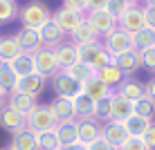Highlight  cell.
<instances>
[{
  "label": "cell",
  "instance_id": "6da1fadb",
  "mask_svg": "<svg viewBox=\"0 0 155 150\" xmlns=\"http://www.w3.org/2000/svg\"><path fill=\"white\" fill-rule=\"evenodd\" d=\"M18 20H20V25H23V27L41 29L45 23H50V20H52V11H50L43 2L31 0V2L23 5V7L18 9Z\"/></svg>",
  "mask_w": 155,
  "mask_h": 150
},
{
  "label": "cell",
  "instance_id": "7a4b0ae2",
  "mask_svg": "<svg viewBox=\"0 0 155 150\" xmlns=\"http://www.w3.org/2000/svg\"><path fill=\"white\" fill-rule=\"evenodd\" d=\"M58 121L54 116L50 105H36L34 110L27 114V130H31L34 135H41V132H50V130H56Z\"/></svg>",
  "mask_w": 155,
  "mask_h": 150
},
{
  "label": "cell",
  "instance_id": "3957f363",
  "mask_svg": "<svg viewBox=\"0 0 155 150\" xmlns=\"http://www.w3.org/2000/svg\"><path fill=\"white\" fill-rule=\"evenodd\" d=\"M34 65H36V74L45 76L47 81H52V78L61 72V65H58L54 47H41V49L34 54Z\"/></svg>",
  "mask_w": 155,
  "mask_h": 150
},
{
  "label": "cell",
  "instance_id": "277c9868",
  "mask_svg": "<svg viewBox=\"0 0 155 150\" xmlns=\"http://www.w3.org/2000/svg\"><path fill=\"white\" fill-rule=\"evenodd\" d=\"M104 47L113 58H117V56L126 54V52L135 49V45H133V34L126 31V29H121V27H117L113 34H108L104 38Z\"/></svg>",
  "mask_w": 155,
  "mask_h": 150
},
{
  "label": "cell",
  "instance_id": "5b68a950",
  "mask_svg": "<svg viewBox=\"0 0 155 150\" xmlns=\"http://www.w3.org/2000/svg\"><path fill=\"white\" fill-rule=\"evenodd\" d=\"M52 18H54V23L58 27L63 31H68V36H70L74 29H79L85 20H88V14L85 11H74V9H68V7L61 5L56 11H52Z\"/></svg>",
  "mask_w": 155,
  "mask_h": 150
},
{
  "label": "cell",
  "instance_id": "8992f818",
  "mask_svg": "<svg viewBox=\"0 0 155 150\" xmlns=\"http://www.w3.org/2000/svg\"><path fill=\"white\" fill-rule=\"evenodd\" d=\"M52 88H54L56 96H63V99H77V96L83 94V85L77 83V81H72L63 69L52 78Z\"/></svg>",
  "mask_w": 155,
  "mask_h": 150
},
{
  "label": "cell",
  "instance_id": "52a82bcc",
  "mask_svg": "<svg viewBox=\"0 0 155 150\" xmlns=\"http://www.w3.org/2000/svg\"><path fill=\"white\" fill-rule=\"evenodd\" d=\"M135 114V103L124 99L119 94L110 96V119L108 121H117V123H126L130 116Z\"/></svg>",
  "mask_w": 155,
  "mask_h": 150
},
{
  "label": "cell",
  "instance_id": "ba28073f",
  "mask_svg": "<svg viewBox=\"0 0 155 150\" xmlns=\"http://www.w3.org/2000/svg\"><path fill=\"white\" fill-rule=\"evenodd\" d=\"M88 23L97 29V34L101 36V38H106L108 34H113V31L119 27L117 18H113L106 9H101V11H90L88 14Z\"/></svg>",
  "mask_w": 155,
  "mask_h": 150
},
{
  "label": "cell",
  "instance_id": "9c48e42d",
  "mask_svg": "<svg viewBox=\"0 0 155 150\" xmlns=\"http://www.w3.org/2000/svg\"><path fill=\"white\" fill-rule=\"evenodd\" d=\"M101 139H104L106 143H110L113 148L119 150V148L128 141V130H126L124 123L106 121V123H104V130H101Z\"/></svg>",
  "mask_w": 155,
  "mask_h": 150
},
{
  "label": "cell",
  "instance_id": "30bf717a",
  "mask_svg": "<svg viewBox=\"0 0 155 150\" xmlns=\"http://www.w3.org/2000/svg\"><path fill=\"white\" fill-rule=\"evenodd\" d=\"M119 27L130 31V34H135V31H140L142 27H146V23H144V5H133V7H128L124 16L119 18Z\"/></svg>",
  "mask_w": 155,
  "mask_h": 150
},
{
  "label": "cell",
  "instance_id": "8fae6325",
  "mask_svg": "<svg viewBox=\"0 0 155 150\" xmlns=\"http://www.w3.org/2000/svg\"><path fill=\"white\" fill-rule=\"evenodd\" d=\"M54 49H56V58H58L61 69H68V67L77 65V63L81 61V47L74 45V43H70V40L61 43V45L54 47Z\"/></svg>",
  "mask_w": 155,
  "mask_h": 150
},
{
  "label": "cell",
  "instance_id": "7c38bea8",
  "mask_svg": "<svg viewBox=\"0 0 155 150\" xmlns=\"http://www.w3.org/2000/svg\"><path fill=\"white\" fill-rule=\"evenodd\" d=\"M0 126H2L7 132L16 135V132H20V130L27 128V116L18 114V112L12 110L9 105H5V108L0 110Z\"/></svg>",
  "mask_w": 155,
  "mask_h": 150
},
{
  "label": "cell",
  "instance_id": "4fadbf2b",
  "mask_svg": "<svg viewBox=\"0 0 155 150\" xmlns=\"http://www.w3.org/2000/svg\"><path fill=\"white\" fill-rule=\"evenodd\" d=\"M38 31H41L43 47H58L61 43L68 40V31H63L61 27H58V25L54 23V18H52L50 23H45Z\"/></svg>",
  "mask_w": 155,
  "mask_h": 150
},
{
  "label": "cell",
  "instance_id": "5bb4252c",
  "mask_svg": "<svg viewBox=\"0 0 155 150\" xmlns=\"http://www.w3.org/2000/svg\"><path fill=\"white\" fill-rule=\"evenodd\" d=\"M47 85V78L41 76V74H29V76H23L18 81V85H16V92H23L27 96H34V99H38V94L45 90Z\"/></svg>",
  "mask_w": 155,
  "mask_h": 150
},
{
  "label": "cell",
  "instance_id": "9a60e30c",
  "mask_svg": "<svg viewBox=\"0 0 155 150\" xmlns=\"http://www.w3.org/2000/svg\"><path fill=\"white\" fill-rule=\"evenodd\" d=\"M115 94H119V96H124V99H128V101H133V103H135V101H140L142 96H146V85H144L142 81H137V78L126 76L124 83L117 85Z\"/></svg>",
  "mask_w": 155,
  "mask_h": 150
},
{
  "label": "cell",
  "instance_id": "2e32d148",
  "mask_svg": "<svg viewBox=\"0 0 155 150\" xmlns=\"http://www.w3.org/2000/svg\"><path fill=\"white\" fill-rule=\"evenodd\" d=\"M101 130H104V123L99 119H85V121H79V141L88 143H97L101 139Z\"/></svg>",
  "mask_w": 155,
  "mask_h": 150
},
{
  "label": "cell",
  "instance_id": "e0dca14e",
  "mask_svg": "<svg viewBox=\"0 0 155 150\" xmlns=\"http://www.w3.org/2000/svg\"><path fill=\"white\" fill-rule=\"evenodd\" d=\"M16 36H18V43H20V47H23V52H27V54H36L43 47L41 31L34 29V27H20Z\"/></svg>",
  "mask_w": 155,
  "mask_h": 150
},
{
  "label": "cell",
  "instance_id": "ac0fdd59",
  "mask_svg": "<svg viewBox=\"0 0 155 150\" xmlns=\"http://www.w3.org/2000/svg\"><path fill=\"white\" fill-rule=\"evenodd\" d=\"M83 94L88 96V99H92V101H104V99H108V96H113L115 90L108 88V85L94 74L88 83H83Z\"/></svg>",
  "mask_w": 155,
  "mask_h": 150
},
{
  "label": "cell",
  "instance_id": "d6986e66",
  "mask_svg": "<svg viewBox=\"0 0 155 150\" xmlns=\"http://www.w3.org/2000/svg\"><path fill=\"white\" fill-rule=\"evenodd\" d=\"M52 112H54L56 121L58 123H65V121H74L77 114H74V99H63V96H56L54 101L50 103Z\"/></svg>",
  "mask_w": 155,
  "mask_h": 150
},
{
  "label": "cell",
  "instance_id": "ffe728a7",
  "mask_svg": "<svg viewBox=\"0 0 155 150\" xmlns=\"http://www.w3.org/2000/svg\"><path fill=\"white\" fill-rule=\"evenodd\" d=\"M7 105L12 110H16L18 114H23V116H27L31 110L38 105V101L34 99V96H27V94H23V92H12L7 96Z\"/></svg>",
  "mask_w": 155,
  "mask_h": 150
},
{
  "label": "cell",
  "instance_id": "44dd1931",
  "mask_svg": "<svg viewBox=\"0 0 155 150\" xmlns=\"http://www.w3.org/2000/svg\"><path fill=\"white\" fill-rule=\"evenodd\" d=\"M23 54L18 36H0V63H12Z\"/></svg>",
  "mask_w": 155,
  "mask_h": 150
},
{
  "label": "cell",
  "instance_id": "7402d4cb",
  "mask_svg": "<svg viewBox=\"0 0 155 150\" xmlns=\"http://www.w3.org/2000/svg\"><path fill=\"white\" fill-rule=\"evenodd\" d=\"M12 150H41L38 146V135H34L31 130H20L12 137Z\"/></svg>",
  "mask_w": 155,
  "mask_h": 150
},
{
  "label": "cell",
  "instance_id": "603a6c76",
  "mask_svg": "<svg viewBox=\"0 0 155 150\" xmlns=\"http://www.w3.org/2000/svg\"><path fill=\"white\" fill-rule=\"evenodd\" d=\"M97 40H104V38L97 34V29H94L88 20H85L79 29H74L70 34V43H74V45H79V47L81 45H90V43H97Z\"/></svg>",
  "mask_w": 155,
  "mask_h": 150
},
{
  "label": "cell",
  "instance_id": "cb8c5ba5",
  "mask_svg": "<svg viewBox=\"0 0 155 150\" xmlns=\"http://www.w3.org/2000/svg\"><path fill=\"white\" fill-rule=\"evenodd\" d=\"M5 65L12 67V72L16 74L18 78L23 76H29V74L36 72V65H34V54H27V52H23L18 58H14L12 63H5Z\"/></svg>",
  "mask_w": 155,
  "mask_h": 150
},
{
  "label": "cell",
  "instance_id": "d4e9b609",
  "mask_svg": "<svg viewBox=\"0 0 155 150\" xmlns=\"http://www.w3.org/2000/svg\"><path fill=\"white\" fill-rule=\"evenodd\" d=\"M74 114H77V119H79V121L97 119V101L88 99L85 94L77 96V99H74Z\"/></svg>",
  "mask_w": 155,
  "mask_h": 150
},
{
  "label": "cell",
  "instance_id": "484cf974",
  "mask_svg": "<svg viewBox=\"0 0 155 150\" xmlns=\"http://www.w3.org/2000/svg\"><path fill=\"white\" fill-rule=\"evenodd\" d=\"M97 76H99L106 85H108V88L117 90V85H119V83H124L126 74H124V69L117 65V63H110V65H106L104 69H99V72H97Z\"/></svg>",
  "mask_w": 155,
  "mask_h": 150
},
{
  "label": "cell",
  "instance_id": "4316f807",
  "mask_svg": "<svg viewBox=\"0 0 155 150\" xmlns=\"http://www.w3.org/2000/svg\"><path fill=\"white\" fill-rule=\"evenodd\" d=\"M56 135H58V139H61L63 148L77 143V141H79V119L58 123V126H56Z\"/></svg>",
  "mask_w": 155,
  "mask_h": 150
},
{
  "label": "cell",
  "instance_id": "83f0119b",
  "mask_svg": "<svg viewBox=\"0 0 155 150\" xmlns=\"http://www.w3.org/2000/svg\"><path fill=\"white\" fill-rule=\"evenodd\" d=\"M63 72L68 74V76L72 78V81H77V83H88L90 78L97 74V69H94L92 65H88L85 61H79L77 65H72V67H68V69H63Z\"/></svg>",
  "mask_w": 155,
  "mask_h": 150
},
{
  "label": "cell",
  "instance_id": "f1b7e54d",
  "mask_svg": "<svg viewBox=\"0 0 155 150\" xmlns=\"http://www.w3.org/2000/svg\"><path fill=\"white\" fill-rule=\"evenodd\" d=\"M115 63L124 69L126 76H130L133 72H137V69L142 67V56H140V52H137V49H130V52H126V54L117 56Z\"/></svg>",
  "mask_w": 155,
  "mask_h": 150
},
{
  "label": "cell",
  "instance_id": "f546056e",
  "mask_svg": "<svg viewBox=\"0 0 155 150\" xmlns=\"http://www.w3.org/2000/svg\"><path fill=\"white\" fill-rule=\"evenodd\" d=\"M18 81H20V78L12 72V67L5 65V63H0V92L9 96L12 92H16V85H18Z\"/></svg>",
  "mask_w": 155,
  "mask_h": 150
},
{
  "label": "cell",
  "instance_id": "4dcf8cb0",
  "mask_svg": "<svg viewBox=\"0 0 155 150\" xmlns=\"http://www.w3.org/2000/svg\"><path fill=\"white\" fill-rule=\"evenodd\" d=\"M133 45H135L137 52H144V49L155 47V29L142 27L140 31H135V34H133Z\"/></svg>",
  "mask_w": 155,
  "mask_h": 150
},
{
  "label": "cell",
  "instance_id": "1f68e13d",
  "mask_svg": "<svg viewBox=\"0 0 155 150\" xmlns=\"http://www.w3.org/2000/svg\"><path fill=\"white\" fill-rule=\"evenodd\" d=\"M151 123H153V121L142 119V116L133 114L130 119L124 123V126H126V130H128V137H144V135L148 132V128H151Z\"/></svg>",
  "mask_w": 155,
  "mask_h": 150
},
{
  "label": "cell",
  "instance_id": "d6a6232c",
  "mask_svg": "<svg viewBox=\"0 0 155 150\" xmlns=\"http://www.w3.org/2000/svg\"><path fill=\"white\" fill-rule=\"evenodd\" d=\"M135 114L142 116V119L153 121L155 119V101L151 96H142L140 101H135Z\"/></svg>",
  "mask_w": 155,
  "mask_h": 150
},
{
  "label": "cell",
  "instance_id": "836d02e7",
  "mask_svg": "<svg viewBox=\"0 0 155 150\" xmlns=\"http://www.w3.org/2000/svg\"><path fill=\"white\" fill-rule=\"evenodd\" d=\"M38 146H41V150H63V143H61V139H58L56 130L41 132L38 135Z\"/></svg>",
  "mask_w": 155,
  "mask_h": 150
},
{
  "label": "cell",
  "instance_id": "e575fe53",
  "mask_svg": "<svg viewBox=\"0 0 155 150\" xmlns=\"http://www.w3.org/2000/svg\"><path fill=\"white\" fill-rule=\"evenodd\" d=\"M18 16L16 0H0V25H7Z\"/></svg>",
  "mask_w": 155,
  "mask_h": 150
},
{
  "label": "cell",
  "instance_id": "d590c367",
  "mask_svg": "<svg viewBox=\"0 0 155 150\" xmlns=\"http://www.w3.org/2000/svg\"><path fill=\"white\" fill-rule=\"evenodd\" d=\"M101 52H104V40L90 43V45H81V61H85L88 65H92L94 58H97Z\"/></svg>",
  "mask_w": 155,
  "mask_h": 150
},
{
  "label": "cell",
  "instance_id": "8d00e7d4",
  "mask_svg": "<svg viewBox=\"0 0 155 150\" xmlns=\"http://www.w3.org/2000/svg\"><path fill=\"white\" fill-rule=\"evenodd\" d=\"M126 9H128V5L121 2V0H108V5H106V11L113 16V18H117V23H119V18L124 16Z\"/></svg>",
  "mask_w": 155,
  "mask_h": 150
},
{
  "label": "cell",
  "instance_id": "74e56055",
  "mask_svg": "<svg viewBox=\"0 0 155 150\" xmlns=\"http://www.w3.org/2000/svg\"><path fill=\"white\" fill-rule=\"evenodd\" d=\"M119 150H151V148L146 146V141H144L142 137H128V141Z\"/></svg>",
  "mask_w": 155,
  "mask_h": 150
},
{
  "label": "cell",
  "instance_id": "f35d334b",
  "mask_svg": "<svg viewBox=\"0 0 155 150\" xmlns=\"http://www.w3.org/2000/svg\"><path fill=\"white\" fill-rule=\"evenodd\" d=\"M97 119L104 121V123L110 119V96L104 101H97Z\"/></svg>",
  "mask_w": 155,
  "mask_h": 150
},
{
  "label": "cell",
  "instance_id": "ab89813d",
  "mask_svg": "<svg viewBox=\"0 0 155 150\" xmlns=\"http://www.w3.org/2000/svg\"><path fill=\"white\" fill-rule=\"evenodd\" d=\"M140 56H142V67H146V69H151V72H155V47L140 52Z\"/></svg>",
  "mask_w": 155,
  "mask_h": 150
},
{
  "label": "cell",
  "instance_id": "60d3db41",
  "mask_svg": "<svg viewBox=\"0 0 155 150\" xmlns=\"http://www.w3.org/2000/svg\"><path fill=\"white\" fill-rule=\"evenodd\" d=\"M63 7L74 11H88V0H63Z\"/></svg>",
  "mask_w": 155,
  "mask_h": 150
},
{
  "label": "cell",
  "instance_id": "b9f144b4",
  "mask_svg": "<svg viewBox=\"0 0 155 150\" xmlns=\"http://www.w3.org/2000/svg\"><path fill=\"white\" fill-rule=\"evenodd\" d=\"M144 23H146V27L155 29V7H146L144 5Z\"/></svg>",
  "mask_w": 155,
  "mask_h": 150
},
{
  "label": "cell",
  "instance_id": "7bdbcfd3",
  "mask_svg": "<svg viewBox=\"0 0 155 150\" xmlns=\"http://www.w3.org/2000/svg\"><path fill=\"white\" fill-rule=\"evenodd\" d=\"M142 139H144V141H146V146L151 148V150H155V121L151 123V128H148V132H146V135H144Z\"/></svg>",
  "mask_w": 155,
  "mask_h": 150
},
{
  "label": "cell",
  "instance_id": "ee69618b",
  "mask_svg": "<svg viewBox=\"0 0 155 150\" xmlns=\"http://www.w3.org/2000/svg\"><path fill=\"white\" fill-rule=\"evenodd\" d=\"M106 5H108V0H88V11H101V9H106Z\"/></svg>",
  "mask_w": 155,
  "mask_h": 150
},
{
  "label": "cell",
  "instance_id": "f6af8a7d",
  "mask_svg": "<svg viewBox=\"0 0 155 150\" xmlns=\"http://www.w3.org/2000/svg\"><path fill=\"white\" fill-rule=\"evenodd\" d=\"M88 150H117V148H113L110 143H106L104 139H99V141H97V143H92V146H90Z\"/></svg>",
  "mask_w": 155,
  "mask_h": 150
},
{
  "label": "cell",
  "instance_id": "bcb514c9",
  "mask_svg": "<svg viewBox=\"0 0 155 150\" xmlns=\"http://www.w3.org/2000/svg\"><path fill=\"white\" fill-rule=\"evenodd\" d=\"M146 85V96H151V99L155 101V78H151L148 83H144Z\"/></svg>",
  "mask_w": 155,
  "mask_h": 150
},
{
  "label": "cell",
  "instance_id": "7dc6e473",
  "mask_svg": "<svg viewBox=\"0 0 155 150\" xmlns=\"http://www.w3.org/2000/svg\"><path fill=\"white\" fill-rule=\"evenodd\" d=\"M90 146L88 143H83V141H77V143H72V146H65L63 150H88Z\"/></svg>",
  "mask_w": 155,
  "mask_h": 150
},
{
  "label": "cell",
  "instance_id": "c3c4849f",
  "mask_svg": "<svg viewBox=\"0 0 155 150\" xmlns=\"http://www.w3.org/2000/svg\"><path fill=\"white\" fill-rule=\"evenodd\" d=\"M5 105H7V94H2V92H0V110H2Z\"/></svg>",
  "mask_w": 155,
  "mask_h": 150
},
{
  "label": "cell",
  "instance_id": "681fc988",
  "mask_svg": "<svg viewBox=\"0 0 155 150\" xmlns=\"http://www.w3.org/2000/svg\"><path fill=\"white\" fill-rule=\"evenodd\" d=\"M121 2H126L128 7H133V5H140V0H121Z\"/></svg>",
  "mask_w": 155,
  "mask_h": 150
},
{
  "label": "cell",
  "instance_id": "f907efd6",
  "mask_svg": "<svg viewBox=\"0 0 155 150\" xmlns=\"http://www.w3.org/2000/svg\"><path fill=\"white\" fill-rule=\"evenodd\" d=\"M144 5L146 7H155V0H144Z\"/></svg>",
  "mask_w": 155,
  "mask_h": 150
},
{
  "label": "cell",
  "instance_id": "816d5d0a",
  "mask_svg": "<svg viewBox=\"0 0 155 150\" xmlns=\"http://www.w3.org/2000/svg\"><path fill=\"white\" fill-rule=\"evenodd\" d=\"M7 150H12V148H7Z\"/></svg>",
  "mask_w": 155,
  "mask_h": 150
}]
</instances>
